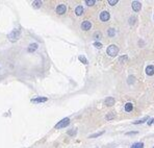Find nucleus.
Here are the masks:
<instances>
[{"mask_svg":"<svg viewBox=\"0 0 154 148\" xmlns=\"http://www.w3.org/2000/svg\"><path fill=\"white\" fill-rule=\"evenodd\" d=\"M20 35H21V31H20V29H14L13 31L9 33L7 35V38L9 41H12V42H15V41H17L19 38H20Z\"/></svg>","mask_w":154,"mask_h":148,"instance_id":"nucleus-1","label":"nucleus"},{"mask_svg":"<svg viewBox=\"0 0 154 148\" xmlns=\"http://www.w3.org/2000/svg\"><path fill=\"white\" fill-rule=\"evenodd\" d=\"M106 52H107V54L109 55V57H116V55L118 54V52H119V48H118V46L117 45H110V46H108V48H107V50H106Z\"/></svg>","mask_w":154,"mask_h":148,"instance_id":"nucleus-2","label":"nucleus"},{"mask_svg":"<svg viewBox=\"0 0 154 148\" xmlns=\"http://www.w3.org/2000/svg\"><path fill=\"white\" fill-rule=\"evenodd\" d=\"M70 124V119L69 118H65L62 121H59L58 123L55 125V129H59V128H64V127H67Z\"/></svg>","mask_w":154,"mask_h":148,"instance_id":"nucleus-3","label":"nucleus"},{"mask_svg":"<svg viewBox=\"0 0 154 148\" xmlns=\"http://www.w3.org/2000/svg\"><path fill=\"white\" fill-rule=\"evenodd\" d=\"M67 11V6L66 4H58L57 7H56V13L58 15H64Z\"/></svg>","mask_w":154,"mask_h":148,"instance_id":"nucleus-4","label":"nucleus"},{"mask_svg":"<svg viewBox=\"0 0 154 148\" xmlns=\"http://www.w3.org/2000/svg\"><path fill=\"white\" fill-rule=\"evenodd\" d=\"M92 27V24L90 21H88V20H86V21H83L81 23V29L84 30V31H87V30H90Z\"/></svg>","mask_w":154,"mask_h":148,"instance_id":"nucleus-5","label":"nucleus"},{"mask_svg":"<svg viewBox=\"0 0 154 148\" xmlns=\"http://www.w3.org/2000/svg\"><path fill=\"white\" fill-rule=\"evenodd\" d=\"M109 17H110V16H109V13L106 12V11H103L102 13H100V20H101V21H103V22L108 21Z\"/></svg>","mask_w":154,"mask_h":148,"instance_id":"nucleus-6","label":"nucleus"},{"mask_svg":"<svg viewBox=\"0 0 154 148\" xmlns=\"http://www.w3.org/2000/svg\"><path fill=\"white\" fill-rule=\"evenodd\" d=\"M141 7H142L141 2H138V1H133L132 2V9L134 12H138L141 9Z\"/></svg>","mask_w":154,"mask_h":148,"instance_id":"nucleus-7","label":"nucleus"},{"mask_svg":"<svg viewBox=\"0 0 154 148\" xmlns=\"http://www.w3.org/2000/svg\"><path fill=\"white\" fill-rule=\"evenodd\" d=\"M146 74L149 75V76L154 75V66H152V65L148 66V67L146 68Z\"/></svg>","mask_w":154,"mask_h":148,"instance_id":"nucleus-8","label":"nucleus"},{"mask_svg":"<svg viewBox=\"0 0 154 148\" xmlns=\"http://www.w3.org/2000/svg\"><path fill=\"white\" fill-rule=\"evenodd\" d=\"M48 99L46 98V97H38V98H33L31 99V102L33 103H40V102H45V101H47Z\"/></svg>","mask_w":154,"mask_h":148,"instance_id":"nucleus-9","label":"nucleus"},{"mask_svg":"<svg viewBox=\"0 0 154 148\" xmlns=\"http://www.w3.org/2000/svg\"><path fill=\"white\" fill-rule=\"evenodd\" d=\"M104 103H105L107 106H111L115 104V99L112 98V97H107V98L104 100Z\"/></svg>","mask_w":154,"mask_h":148,"instance_id":"nucleus-10","label":"nucleus"},{"mask_svg":"<svg viewBox=\"0 0 154 148\" xmlns=\"http://www.w3.org/2000/svg\"><path fill=\"white\" fill-rule=\"evenodd\" d=\"M38 49V44L37 43H33V44H30L28 47V52H33L34 50Z\"/></svg>","mask_w":154,"mask_h":148,"instance_id":"nucleus-11","label":"nucleus"},{"mask_svg":"<svg viewBox=\"0 0 154 148\" xmlns=\"http://www.w3.org/2000/svg\"><path fill=\"white\" fill-rule=\"evenodd\" d=\"M83 13V7L81 5H78L76 8H75V14L77 15V16H81Z\"/></svg>","mask_w":154,"mask_h":148,"instance_id":"nucleus-12","label":"nucleus"},{"mask_svg":"<svg viewBox=\"0 0 154 148\" xmlns=\"http://www.w3.org/2000/svg\"><path fill=\"white\" fill-rule=\"evenodd\" d=\"M116 117V114H115V112H110L109 114H107L106 116H105V119L107 120V121H109V120H111V119H113Z\"/></svg>","mask_w":154,"mask_h":148,"instance_id":"nucleus-13","label":"nucleus"},{"mask_svg":"<svg viewBox=\"0 0 154 148\" xmlns=\"http://www.w3.org/2000/svg\"><path fill=\"white\" fill-rule=\"evenodd\" d=\"M132 109H133V104H132V103L128 102V103H126V104H125V111L127 112V113H129V112H131V111H132Z\"/></svg>","mask_w":154,"mask_h":148,"instance_id":"nucleus-14","label":"nucleus"},{"mask_svg":"<svg viewBox=\"0 0 154 148\" xmlns=\"http://www.w3.org/2000/svg\"><path fill=\"white\" fill-rule=\"evenodd\" d=\"M128 62V57L127 55H123V57H121L120 59H119V63L120 64H125Z\"/></svg>","mask_w":154,"mask_h":148,"instance_id":"nucleus-15","label":"nucleus"},{"mask_svg":"<svg viewBox=\"0 0 154 148\" xmlns=\"http://www.w3.org/2000/svg\"><path fill=\"white\" fill-rule=\"evenodd\" d=\"M93 37H94L95 40H101L102 39V33L100 31H96V32H94Z\"/></svg>","mask_w":154,"mask_h":148,"instance_id":"nucleus-16","label":"nucleus"},{"mask_svg":"<svg viewBox=\"0 0 154 148\" xmlns=\"http://www.w3.org/2000/svg\"><path fill=\"white\" fill-rule=\"evenodd\" d=\"M148 119H149V118L146 116L145 118H143V119H141V120H138V121H134V122H133V124H142V123H144V122H146Z\"/></svg>","mask_w":154,"mask_h":148,"instance_id":"nucleus-17","label":"nucleus"},{"mask_svg":"<svg viewBox=\"0 0 154 148\" xmlns=\"http://www.w3.org/2000/svg\"><path fill=\"white\" fill-rule=\"evenodd\" d=\"M42 5V1H33L32 2V6L34 8H39V7H41Z\"/></svg>","mask_w":154,"mask_h":148,"instance_id":"nucleus-18","label":"nucleus"},{"mask_svg":"<svg viewBox=\"0 0 154 148\" xmlns=\"http://www.w3.org/2000/svg\"><path fill=\"white\" fill-rule=\"evenodd\" d=\"M78 59L80 60L81 63H83L84 65H87L88 64V59H86V57H83V55H79V58H78Z\"/></svg>","mask_w":154,"mask_h":148,"instance_id":"nucleus-19","label":"nucleus"},{"mask_svg":"<svg viewBox=\"0 0 154 148\" xmlns=\"http://www.w3.org/2000/svg\"><path fill=\"white\" fill-rule=\"evenodd\" d=\"M107 33H108L109 37H113V35L116 34V31H115V29H113V28H108Z\"/></svg>","mask_w":154,"mask_h":148,"instance_id":"nucleus-20","label":"nucleus"},{"mask_svg":"<svg viewBox=\"0 0 154 148\" xmlns=\"http://www.w3.org/2000/svg\"><path fill=\"white\" fill-rule=\"evenodd\" d=\"M131 148H144V144L143 143H134L131 146Z\"/></svg>","mask_w":154,"mask_h":148,"instance_id":"nucleus-21","label":"nucleus"},{"mask_svg":"<svg viewBox=\"0 0 154 148\" xmlns=\"http://www.w3.org/2000/svg\"><path fill=\"white\" fill-rule=\"evenodd\" d=\"M95 3H96L95 0H87V1H86V4H87V5H88V6L94 5Z\"/></svg>","mask_w":154,"mask_h":148,"instance_id":"nucleus-22","label":"nucleus"},{"mask_svg":"<svg viewBox=\"0 0 154 148\" xmlns=\"http://www.w3.org/2000/svg\"><path fill=\"white\" fill-rule=\"evenodd\" d=\"M104 134V131H100V132H97V134H94V135H91L90 136V138L91 139H93V138H97V137H99V136H101V135H103Z\"/></svg>","mask_w":154,"mask_h":148,"instance_id":"nucleus-23","label":"nucleus"},{"mask_svg":"<svg viewBox=\"0 0 154 148\" xmlns=\"http://www.w3.org/2000/svg\"><path fill=\"white\" fill-rule=\"evenodd\" d=\"M94 46H95L96 48H98V49H100V48H102V44L101 43H98V42H96V43H94Z\"/></svg>","mask_w":154,"mask_h":148,"instance_id":"nucleus-24","label":"nucleus"},{"mask_svg":"<svg viewBox=\"0 0 154 148\" xmlns=\"http://www.w3.org/2000/svg\"><path fill=\"white\" fill-rule=\"evenodd\" d=\"M108 3L110 4V5H115V4L118 3V0H108Z\"/></svg>","mask_w":154,"mask_h":148,"instance_id":"nucleus-25","label":"nucleus"},{"mask_svg":"<svg viewBox=\"0 0 154 148\" xmlns=\"http://www.w3.org/2000/svg\"><path fill=\"white\" fill-rule=\"evenodd\" d=\"M75 134H76V129H73V130L68 131V135H70V136H74Z\"/></svg>","mask_w":154,"mask_h":148,"instance_id":"nucleus-26","label":"nucleus"},{"mask_svg":"<svg viewBox=\"0 0 154 148\" xmlns=\"http://www.w3.org/2000/svg\"><path fill=\"white\" fill-rule=\"evenodd\" d=\"M133 81H134V76H130V77L128 78V83H130V84H132Z\"/></svg>","mask_w":154,"mask_h":148,"instance_id":"nucleus-27","label":"nucleus"},{"mask_svg":"<svg viewBox=\"0 0 154 148\" xmlns=\"http://www.w3.org/2000/svg\"><path fill=\"white\" fill-rule=\"evenodd\" d=\"M135 20H136V18H135V17H131V18H130V20H129V21H130V24H134Z\"/></svg>","mask_w":154,"mask_h":148,"instance_id":"nucleus-28","label":"nucleus"},{"mask_svg":"<svg viewBox=\"0 0 154 148\" xmlns=\"http://www.w3.org/2000/svg\"><path fill=\"white\" fill-rule=\"evenodd\" d=\"M148 124H149V125H152V124H154V119H151L150 121L148 122Z\"/></svg>","mask_w":154,"mask_h":148,"instance_id":"nucleus-29","label":"nucleus"},{"mask_svg":"<svg viewBox=\"0 0 154 148\" xmlns=\"http://www.w3.org/2000/svg\"><path fill=\"white\" fill-rule=\"evenodd\" d=\"M134 134H136V131H133V132H127L126 135H134Z\"/></svg>","mask_w":154,"mask_h":148,"instance_id":"nucleus-30","label":"nucleus"}]
</instances>
